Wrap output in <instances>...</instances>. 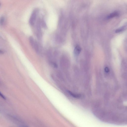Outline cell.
<instances>
[{"instance_id":"cell-1","label":"cell","mask_w":127,"mask_h":127,"mask_svg":"<svg viewBox=\"0 0 127 127\" xmlns=\"http://www.w3.org/2000/svg\"><path fill=\"white\" fill-rule=\"evenodd\" d=\"M38 13L37 10H34L31 16L30 20L29 23L31 25H33L35 22Z\"/></svg>"},{"instance_id":"cell-2","label":"cell","mask_w":127,"mask_h":127,"mask_svg":"<svg viewBox=\"0 0 127 127\" xmlns=\"http://www.w3.org/2000/svg\"><path fill=\"white\" fill-rule=\"evenodd\" d=\"M60 66L63 69L65 70L67 68L68 62L65 56H62L60 59Z\"/></svg>"},{"instance_id":"cell-3","label":"cell","mask_w":127,"mask_h":127,"mask_svg":"<svg viewBox=\"0 0 127 127\" xmlns=\"http://www.w3.org/2000/svg\"><path fill=\"white\" fill-rule=\"evenodd\" d=\"M81 51V48L79 46H77L75 47L74 51L75 55L77 56L79 54Z\"/></svg>"},{"instance_id":"cell-4","label":"cell","mask_w":127,"mask_h":127,"mask_svg":"<svg viewBox=\"0 0 127 127\" xmlns=\"http://www.w3.org/2000/svg\"><path fill=\"white\" fill-rule=\"evenodd\" d=\"M119 15V14L117 12H114L109 15L108 16L107 18L108 19H111Z\"/></svg>"},{"instance_id":"cell-5","label":"cell","mask_w":127,"mask_h":127,"mask_svg":"<svg viewBox=\"0 0 127 127\" xmlns=\"http://www.w3.org/2000/svg\"><path fill=\"white\" fill-rule=\"evenodd\" d=\"M68 92L70 96L74 98H79L81 97L80 95L75 94L70 91H68Z\"/></svg>"},{"instance_id":"cell-6","label":"cell","mask_w":127,"mask_h":127,"mask_svg":"<svg viewBox=\"0 0 127 127\" xmlns=\"http://www.w3.org/2000/svg\"><path fill=\"white\" fill-rule=\"evenodd\" d=\"M127 28V24L123 26L122 27L119 28L117 29L115 31V32L116 33H119L121 32L124 31L126 30Z\"/></svg>"},{"instance_id":"cell-7","label":"cell","mask_w":127,"mask_h":127,"mask_svg":"<svg viewBox=\"0 0 127 127\" xmlns=\"http://www.w3.org/2000/svg\"><path fill=\"white\" fill-rule=\"evenodd\" d=\"M5 18L4 16L0 17V25L2 26L3 25L5 22Z\"/></svg>"},{"instance_id":"cell-8","label":"cell","mask_w":127,"mask_h":127,"mask_svg":"<svg viewBox=\"0 0 127 127\" xmlns=\"http://www.w3.org/2000/svg\"><path fill=\"white\" fill-rule=\"evenodd\" d=\"M0 96L4 100H6V99L5 96L0 91Z\"/></svg>"},{"instance_id":"cell-9","label":"cell","mask_w":127,"mask_h":127,"mask_svg":"<svg viewBox=\"0 0 127 127\" xmlns=\"http://www.w3.org/2000/svg\"><path fill=\"white\" fill-rule=\"evenodd\" d=\"M105 71L106 73H108L109 71V68L107 67H105Z\"/></svg>"},{"instance_id":"cell-10","label":"cell","mask_w":127,"mask_h":127,"mask_svg":"<svg viewBox=\"0 0 127 127\" xmlns=\"http://www.w3.org/2000/svg\"><path fill=\"white\" fill-rule=\"evenodd\" d=\"M4 53V52L3 50L0 49V54H3Z\"/></svg>"},{"instance_id":"cell-11","label":"cell","mask_w":127,"mask_h":127,"mask_svg":"<svg viewBox=\"0 0 127 127\" xmlns=\"http://www.w3.org/2000/svg\"><path fill=\"white\" fill-rule=\"evenodd\" d=\"M21 127H29L27 126H26L25 125H23Z\"/></svg>"},{"instance_id":"cell-12","label":"cell","mask_w":127,"mask_h":127,"mask_svg":"<svg viewBox=\"0 0 127 127\" xmlns=\"http://www.w3.org/2000/svg\"></svg>"}]
</instances>
